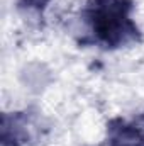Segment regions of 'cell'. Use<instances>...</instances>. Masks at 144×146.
I'll return each mask as SVG.
<instances>
[{
	"mask_svg": "<svg viewBox=\"0 0 144 146\" xmlns=\"http://www.w3.org/2000/svg\"><path fill=\"white\" fill-rule=\"evenodd\" d=\"M131 0H88L85 15L100 44L120 48L139 39V29L131 19Z\"/></svg>",
	"mask_w": 144,
	"mask_h": 146,
	"instance_id": "cell-1",
	"label": "cell"
},
{
	"mask_svg": "<svg viewBox=\"0 0 144 146\" xmlns=\"http://www.w3.org/2000/svg\"><path fill=\"white\" fill-rule=\"evenodd\" d=\"M34 122L26 114H5L2 119V143L3 146H27L34 138Z\"/></svg>",
	"mask_w": 144,
	"mask_h": 146,
	"instance_id": "cell-2",
	"label": "cell"
},
{
	"mask_svg": "<svg viewBox=\"0 0 144 146\" xmlns=\"http://www.w3.org/2000/svg\"><path fill=\"white\" fill-rule=\"evenodd\" d=\"M20 9H26V10H36L41 12L46 9V5L49 3V0H19L17 2Z\"/></svg>",
	"mask_w": 144,
	"mask_h": 146,
	"instance_id": "cell-3",
	"label": "cell"
}]
</instances>
